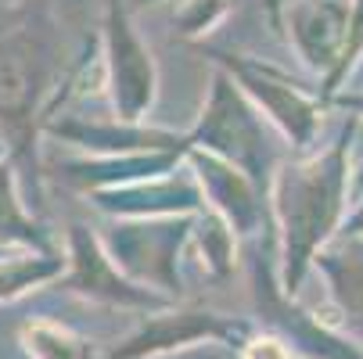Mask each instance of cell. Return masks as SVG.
I'll return each instance as SVG.
<instances>
[{
	"instance_id": "9c48e42d",
	"label": "cell",
	"mask_w": 363,
	"mask_h": 359,
	"mask_svg": "<svg viewBox=\"0 0 363 359\" xmlns=\"http://www.w3.org/2000/svg\"><path fill=\"white\" fill-rule=\"evenodd\" d=\"M0 241H22V244H33L40 255H47V241L36 230V223L26 216L15 190V173L8 166H0Z\"/></svg>"
},
{
	"instance_id": "6da1fadb",
	"label": "cell",
	"mask_w": 363,
	"mask_h": 359,
	"mask_svg": "<svg viewBox=\"0 0 363 359\" xmlns=\"http://www.w3.org/2000/svg\"><path fill=\"white\" fill-rule=\"evenodd\" d=\"M47 29V18L33 11L0 29V137L22 162H33L43 97L58 72V50Z\"/></svg>"
},
{
	"instance_id": "30bf717a",
	"label": "cell",
	"mask_w": 363,
	"mask_h": 359,
	"mask_svg": "<svg viewBox=\"0 0 363 359\" xmlns=\"http://www.w3.org/2000/svg\"><path fill=\"white\" fill-rule=\"evenodd\" d=\"M62 270V259L55 255H18V259H0V302H8L43 280H50Z\"/></svg>"
},
{
	"instance_id": "7a4b0ae2",
	"label": "cell",
	"mask_w": 363,
	"mask_h": 359,
	"mask_svg": "<svg viewBox=\"0 0 363 359\" xmlns=\"http://www.w3.org/2000/svg\"><path fill=\"white\" fill-rule=\"evenodd\" d=\"M342 198V151L328 155L324 162L295 169L284 180V223H288V284L298 280V270L313 244L328 234Z\"/></svg>"
},
{
	"instance_id": "ba28073f",
	"label": "cell",
	"mask_w": 363,
	"mask_h": 359,
	"mask_svg": "<svg viewBox=\"0 0 363 359\" xmlns=\"http://www.w3.org/2000/svg\"><path fill=\"white\" fill-rule=\"evenodd\" d=\"M22 348L29 359H90V348L79 334L55 320H33L22 327Z\"/></svg>"
},
{
	"instance_id": "4fadbf2b",
	"label": "cell",
	"mask_w": 363,
	"mask_h": 359,
	"mask_svg": "<svg viewBox=\"0 0 363 359\" xmlns=\"http://www.w3.org/2000/svg\"><path fill=\"white\" fill-rule=\"evenodd\" d=\"M359 43H363V0H359V8H356V40H352L349 50H356Z\"/></svg>"
},
{
	"instance_id": "5b68a950",
	"label": "cell",
	"mask_w": 363,
	"mask_h": 359,
	"mask_svg": "<svg viewBox=\"0 0 363 359\" xmlns=\"http://www.w3.org/2000/svg\"><path fill=\"white\" fill-rule=\"evenodd\" d=\"M108 36H112V83H116V105L123 119H137L151 97V65L140 43L133 40L130 25L123 22L119 11L108 18Z\"/></svg>"
},
{
	"instance_id": "52a82bcc",
	"label": "cell",
	"mask_w": 363,
	"mask_h": 359,
	"mask_svg": "<svg viewBox=\"0 0 363 359\" xmlns=\"http://www.w3.org/2000/svg\"><path fill=\"white\" fill-rule=\"evenodd\" d=\"M209 140L216 147H227L241 166H252V151H259V126L241 108V101L227 93V83L216 86L213 108H209Z\"/></svg>"
},
{
	"instance_id": "7c38bea8",
	"label": "cell",
	"mask_w": 363,
	"mask_h": 359,
	"mask_svg": "<svg viewBox=\"0 0 363 359\" xmlns=\"http://www.w3.org/2000/svg\"><path fill=\"white\" fill-rule=\"evenodd\" d=\"M241 359H291L281 338H252L241 352Z\"/></svg>"
},
{
	"instance_id": "8fae6325",
	"label": "cell",
	"mask_w": 363,
	"mask_h": 359,
	"mask_svg": "<svg viewBox=\"0 0 363 359\" xmlns=\"http://www.w3.org/2000/svg\"><path fill=\"white\" fill-rule=\"evenodd\" d=\"M328 273L335 280V295L349 320L363 331V259H328Z\"/></svg>"
},
{
	"instance_id": "3957f363",
	"label": "cell",
	"mask_w": 363,
	"mask_h": 359,
	"mask_svg": "<svg viewBox=\"0 0 363 359\" xmlns=\"http://www.w3.org/2000/svg\"><path fill=\"white\" fill-rule=\"evenodd\" d=\"M245 338V327L213 313H173L147 320L130 341H123L108 359H144V355H162L169 348H184L194 341H238Z\"/></svg>"
},
{
	"instance_id": "8992f818",
	"label": "cell",
	"mask_w": 363,
	"mask_h": 359,
	"mask_svg": "<svg viewBox=\"0 0 363 359\" xmlns=\"http://www.w3.org/2000/svg\"><path fill=\"white\" fill-rule=\"evenodd\" d=\"M291 29L298 36V47L313 65H324L335 58V47L345 29V8L338 0H302L291 15Z\"/></svg>"
},
{
	"instance_id": "277c9868",
	"label": "cell",
	"mask_w": 363,
	"mask_h": 359,
	"mask_svg": "<svg viewBox=\"0 0 363 359\" xmlns=\"http://www.w3.org/2000/svg\"><path fill=\"white\" fill-rule=\"evenodd\" d=\"M69 263H72V273L65 280L69 291H79L97 302H116V305H151L155 302L147 291H140L119 277V270L101 251V244L90 237L86 227L69 230Z\"/></svg>"
}]
</instances>
